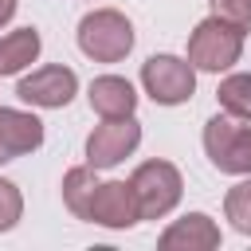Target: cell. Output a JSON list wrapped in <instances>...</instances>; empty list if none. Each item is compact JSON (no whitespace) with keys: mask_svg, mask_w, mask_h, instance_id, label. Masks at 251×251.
<instances>
[{"mask_svg":"<svg viewBox=\"0 0 251 251\" xmlns=\"http://www.w3.org/2000/svg\"><path fill=\"white\" fill-rule=\"evenodd\" d=\"M129 184L137 192L141 220H165L180 204V192H184L180 169L173 161H145V165H137L133 176H129Z\"/></svg>","mask_w":251,"mask_h":251,"instance_id":"obj_3","label":"cell"},{"mask_svg":"<svg viewBox=\"0 0 251 251\" xmlns=\"http://www.w3.org/2000/svg\"><path fill=\"white\" fill-rule=\"evenodd\" d=\"M20 102L27 106H43V110H63L75 94H78V75L63 63H47V67H35L31 75L20 78L16 86Z\"/></svg>","mask_w":251,"mask_h":251,"instance_id":"obj_7","label":"cell"},{"mask_svg":"<svg viewBox=\"0 0 251 251\" xmlns=\"http://www.w3.org/2000/svg\"><path fill=\"white\" fill-rule=\"evenodd\" d=\"M220 227L212 216L204 212H188L180 220H173L165 231H161V251H216L220 247Z\"/></svg>","mask_w":251,"mask_h":251,"instance_id":"obj_10","label":"cell"},{"mask_svg":"<svg viewBox=\"0 0 251 251\" xmlns=\"http://www.w3.org/2000/svg\"><path fill=\"white\" fill-rule=\"evenodd\" d=\"M216 98H220V106H224L227 118L251 122V75H243V71L227 75V78L216 86Z\"/></svg>","mask_w":251,"mask_h":251,"instance_id":"obj_14","label":"cell"},{"mask_svg":"<svg viewBox=\"0 0 251 251\" xmlns=\"http://www.w3.org/2000/svg\"><path fill=\"white\" fill-rule=\"evenodd\" d=\"M208 8L216 20L231 24L235 31H243V35L251 31V0H208Z\"/></svg>","mask_w":251,"mask_h":251,"instance_id":"obj_16","label":"cell"},{"mask_svg":"<svg viewBox=\"0 0 251 251\" xmlns=\"http://www.w3.org/2000/svg\"><path fill=\"white\" fill-rule=\"evenodd\" d=\"M12 16H16V0H0V27H4Z\"/></svg>","mask_w":251,"mask_h":251,"instance_id":"obj_18","label":"cell"},{"mask_svg":"<svg viewBox=\"0 0 251 251\" xmlns=\"http://www.w3.org/2000/svg\"><path fill=\"white\" fill-rule=\"evenodd\" d=\"M94 188H98L94 165H75V169H67V176H63V204H67V212L78 216V220H86Z\"/></svg>","mask_w":251,"mask_h":251,"instance_id":"obj_13","label":"cell"},{"mask_svg":"<svg viewBox=\"0 0 251 251\" xmlns=\"http://www.w3.org/2000/svg\"><path fill=\"white\" fill-rule=\"evenodd\" d=\"M20 216H24V196H20V188L0 176V231H12V227L20 224Z\"/></svg>","mask_w":251,"mask_h":251,"instance_id":"obj_17","label":"cell"},{"mask_svg":"<svg viewBox=\"0 0 251 251\" xmlns=\"http://www.w3.org/2000/svg\"><path fill=\"white\" fill-rule=\"evenodd\" d=\"M141 86L157 106H180L196 94V67L180 55H149L141 63Z\"/></svg>","mask_w":251,"mask_h":251,"instance_id":"obj_5","label":"cell"},{"mask_svg":"<svg viewBox=\"0 0 251 251\" xmlns=\"http://www.w3.org/2000/svg\"><path fill=\"white\" fill-rule=\"evenodd\" d=\"M224 216L231 220V227L239 235H251V180H239L227 188L224 196Z\"/></svg>","mask_w":251,"mask_h":251,"instance_id":"obj_15","label":"cell"},{"mask_svg":"<svg viewBox=\"0 0 251 251\" xmlns=\"http://www.w3.org/2000/svg\"><path fill=\"white\" fill-rule=\"evenodd\" d=\"M39 51H43V39L35 27H16L0 35V75H20L39 59Z\"/></svg>","mask_w":251,"mask_h":251,"instance_id":"obj_12","label":"cell"},{"mask_svg":"<svg viewBox=\"0 0 251 251\" xmlns=\"http://www.w3.org/2000/svg\"><path fill=\"white\" fill-rule=\"evenodd\" d=\"M86 98H90V110L102 114V118H129L137 110V90L122 75H98L90 82Z\"/></svg>","mask_w":251,"mask_h":251,"instance_id":"obj_11","label":"cell"},{"mask_svg":"<svg viewBox=\"0 0 251 251\" xmlns=\"http://www.w3.org/2000/svg\"><path fill=\"white\" fill-rule=\"evenodd\" d=\"M204 153L220 173L251 176V126H235V118L212 114L204 122Z\"/></svg>","mask_w":251,"mask_h":251,"instance_id":"obj_4","label":"cell"},{"mask_svg":"<svg viewBox=\"0 0 251 251\" xmlns=\"http://www.w3.org/2000/svg\"><path fill=\"white\" fill-rule=\"evenodd\" d=\"M78 51L94 63H122L133 51V24L118 8H94L78 20Z\"/></svg>","mask_w":251,"mask_h":251,"instance_id":"obj_1","label":"cell"},{"mask_svg":"<svg viewBox=\"0 0 251 251\" xmlns=\"http://www.w3.org/2000/svg\"><path fill=\"white\" fill-rule=\"evenodd\" d=\"M137 145H141V126H137L133 114H129V118H106V122L94 126L90 137H86V165H94V169H114V165H122Z\"/></svg>","mask_w":251,"mask_h":251,"instance_id":"obj_6","label":"cell"},{"mask_svg":"<svg viewBox=\"0 0 251 251\" xmlns=\"http://www.w3.org/2000/svg\"><path fill=\"white\" fill-rule=\"evenodd\" d=\"M39 145H43V122L27 110L0 106V165L24 153H35Z\"/></svg>","mask_w":251,"mask_h":251,"instance_id":"obj_9","label":"cell"},{"mask_svg":"<svg viewBox=\"0 0 251 251\" xmlns=\"http://www.w3.org/2000/svg\"><path fill=\"white\" fill-rule=\"evenodd\" d=\"M90 224H102V227H133L141 220V204H137V192L129 180H98L94 196H90V212H86Z\"/></svg>","mask_w":251,"mask_h":251,"instance_id":"obj_8","label":"cell"},{"mask_svg":"<svg viewBox=\"0 0 251 251\" xmlns=\"http://www.w3.org/2000/svg\"><path fill=\"white\" fill-rule=\"evenodd\" d=\"M239 55H243V31H235L231 24H224V20H216V16L200 20V24L192 27V35H188V63H192L196 71L220 75V71L235 67Z\"/></svg>","mask_w":251,"mask_h":251,"instance_id":"obj_2","label":"cell"}]
</instances>
